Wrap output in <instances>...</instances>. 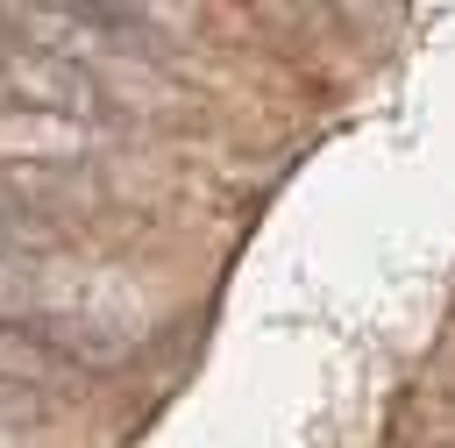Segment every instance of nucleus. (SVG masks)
<instances>
[{"mask_svg":"<svg viewBox=\"0 0 455 448\" xmlns=\"http://www.w3.org/2000/svg\"><path fill=\"white\" fill-rule=\"evenodd\" d=\"M114 356L121 348L107 334H92L85 320H64V313H7L0 320V384H14V391H43L50 377L100 370Z\"/></svg>","mask_w":455,"mask_h":448,"instance_id":"1","label":"nucleus"},{"mask_svg":"<svg viewBox=\"0 0 455 448\" xmlns=\"http://www.w3.org/2000/svg\"><path fill=\"white\" fill-rule=\"evenodd\" d=\"M0 100H14L28 114H64L78 128L114 114L107 85L78 57H57V50H14V57H0Z\"/></svg>","mask_w":455,"mask_h":448,"instance_id":"2","label":"nucleus"},{"mask_svg":"<svg viewBox=\"0 0 455 448\" xmlns=\"http://www.w3.org/2000/svg\"><path fill=\"white\" fill-rule=\"evenodd\" d=\"M0 149L7 156H85V128L78 121H57V114H7L0 121Z\"/></svg>","mask_w":455,"mask_h":448,"instance_id":"3","label":"nucleus"},{"mask_svg":"<svg viewBox=\"0 0 455 448\" xmlns=\"http://www.w3.org/2000/svg\"><path fill=\"white\" fill-rule=\"evenodd\" d=\"M28 242H50V228H43V220H28V213L0 192V249H28Z\"/></svg>","mask_w":455,"mask_h":448,"instance_id":"4","label":"nucleus"}]
</instances>
